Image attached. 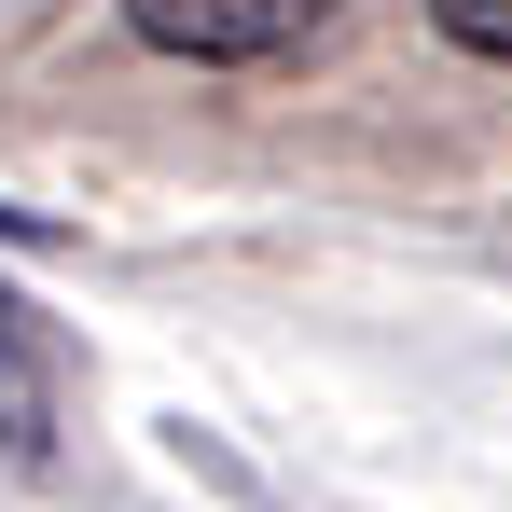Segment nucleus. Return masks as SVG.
<instances>
[{
	"mask_svg": "<svg viewBox=\"0 0 512 512\" xmlns=\"http://www.w3.org/2000/svg\"><path fill=\"white\" fill-rule=\"evenodd\" d=\"M70 429V346L28 291H0V471H42Z\"/></svg>",
	"mask_w": 512,
	"mask_h": 512,
	"instance_id": "f03ea898",
	"label": "nucleus"
},
{
	"mask_svg": "<svg viewBox=\"0 0 512 512\" xmlns=\"http://www.w3.org/2000/svg\"><path fill=\"white\" fill-rule=\"evenodd\" d=\"M429 14H443V42H471V56L512 70V0H429Z\"/></svg>",
	"mask_w": 512,
	"mask_h": 512,
	"instance_id": "7ed1b4c3",
	"label": "nucleus"
},
{
	"mask_svg": "<svg viewBox=\"0 0 512 512\" xmlns=\"http://www.w3.org/2000/svg\"><path fill=\"white\" fill-rule=\"evenodd\" d=\"M333 0H125V28L153 56H208V70H250V56H291Z\"/></svg>",
	"mask_w": 512,
	"mask_h": 512,
	"instance_id": "f257e3e1",
	"label": "nucleus"
}]
</instances>
